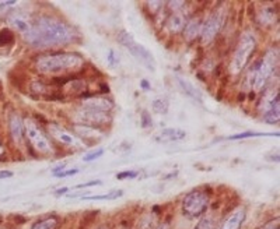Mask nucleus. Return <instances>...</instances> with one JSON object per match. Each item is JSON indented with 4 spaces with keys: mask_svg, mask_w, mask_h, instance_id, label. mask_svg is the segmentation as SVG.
I'll list each match as a JSON object with an SVG mask.
<instances>
[{
    "mask_svg": "<svg viewBox=\"0 0 280 229\" xmlns=\"http://www.w3.org/2000/svg\"><path fill=\"white\" fill-rule=\"evenodd\" d=\"M27 44L35 48H49L72 44L77 34L63 20H58L49 15H41L31 22V28L22 35Z\"/></svg>",
    "mask_w": 280,
    "mask_h": 229,
    "instance_id": "1",
    "label": "nucleus"
},
{
    "mask_svg": "<svg viewBox=\"0 0 280 229\" xmlns=\"http://www.w3.org/2000/svg\"><path fill=\"white\" fill-rule=\"evenodd\" d=\"M84 65V59L79 53L58 52L39 55L35 59V69L42 74H59L77 70Z\"/></svg>",
    "mask_w": 280,
    "mask_h": 229,
    "instance_id": "2",
    "label": "nucleus"
},
{
    "mask_svg": "<svg viewBox=\"0 0 280 229\" xmlns=\"http://www.w3.org/2000/svg\"><path fill=\"white\" fill-rule=\"evenodd\" d=\"M276 63H278V55L276 53L273 55L272 52L268 53L262 60L257 62L248 74V84L251 88H254L255 91L265 88L275 72Z\"/></svg>",
    "mask_w": 280,
    "mask_h": 229,
    "instance_id": "3",
    "label": "nucleus"
},
{
    "mask_svg": "<svg viewBox=\"0 0 280 229\" xmlns=\"http://www.w3.org/2000/svg\"><path fill=\"white\" fill-rule=\"evenodd\" d=\"M111 108H112V104L108 99H104V98H96V99L86 101L81 108L83 122L91 126L104 125L110 120Z\"/></svg>",
    "mask_w": 280,
    "mask_h": 229,
    "instance_id": "4",
    "label": "nucleus"
},
{
    "mask_svg": "<svg viewBox=\"0 0 280 229\" xmlns=\"http://www.w3.org/2000/svg\"><path fill=\"white\" fill-rule=\"evenodd\" d=\"M118 42L122 45L124 48H126L133 58L138 60V62H140L146 69L154 72L155 59L154 56H153V53L150 52L146 46H143V45L139 44V42H136L135 38H133L129 32L121 31L118 34Z\"/></svg>",
    "mask_w": 280,
    "mask_h": 229,
    "instance_id": "5",
    "label": "nucleus"
},
{
    "mask_svg": "<svg viewBox=\"0 0 280 229\" xmlns=\"http://www.w3.org/2000/svg\"><path fill=\"white\" fill-rule=\"evenodd\" d=\"M257 48V38L251 32H245L243 37L240 38V42L237 45L236 52H234V58H233V73H240L241 70L245 69L248 65L251 56L255 52Z\"/></svg>",
    "mask_w": 280,
    "mask_h": 229,
    "instance_id": "6",
    "label": "nucleus"
},
{
    "mask_svg": "<svg viewBox=\"0 0 280 229\" xmlns=\"http://www.w3.org/2000/svg\"><path fill=\"white\" fill-rule=\"evenodd\" d=\"M209 207V196L203 190H192L184 197L182 211L189 218H198L206 213Z\"/></svg>",
    "mask_w": 280,
    "mask_h": 229,
    "instance_id": "7",
    "label": "nucleus"
},
{
    "mask_svg": "<svg viewBox=\"0 0 280 229\" xmlns=\"http://www.w3.org/2000/svg\"><path fill=\"white\" fill-rule=\"evenodd\" d=\"M24 133L31 143V146L37 150L41 154H52L51 141L41 130V127L32 120V119H25L24 120Z\"/></svg>",
    "mask_w": 280,
    "mask_h": 229,
    "instance_id": "8",
    "label": "nucleus"
},
{
    "mask_svg": "<svg viewBox=\"0 0 280 229\" xmlns=\"http://www.w3.org/2000/svg\"><path fill=\"white\" fill-rule=\"evenodd\" d=\"M223 24H224V13L223 10H216L212 14L207 17V20L202 24V30H200V38H202V42H210L213 39L220 30L223 28Z\"/></svg>",
    "mask_w": 280,
    "mask_h": 229,
    "instance_id": "9",
    "label": "nucleus"
},
{
    "mask_svg": "<svg viewBox=\"0 0 280 229\" xmlns=\"http://www.w3.org/2000/svg\"><path fill=\"white\" fill-rule=\"evenodd\" d=\"M49 133L56 139V140L65 144L67 147H79V140L74 137L73 134H70L69 132H66L63 127H60L58 125H49Z\"/></svg>",
    "mask_w": 280,
    "mask_h": 229,
    "instance_id": "10",
    "label": "nucleus"
},
{
    "mask_svg": "<svg viewBox=\"0 0 280 229\" xmlns=\"http://www.w3.org/2000/svg\"><path fill=\"white\" fill-rule=\"evenodd\" d=\"M175 80L178 82V88L181 89L188 98H191L192 101H195V102H202L203 101V95H202L200 89L198 87H195L191 81L185 80V78L179 77V76L175 77Z\"/></svg>",
    "mask_w": 280,
    "mask_h": 229,
    "instance_id": "11",
    "label": "nucleus"
},
{
    "mask_svg": "<svg viewBox=\"0 0 280 229\" xmlns=\"http://www.w3.org/2000/svg\"><path fill=\"white\" fill-rule=\"evenodd\" d=\"M244 220H245V210L243 207H238L224 220L223 225L219 229H241Z\"/></svg>",
    "mask_w": 280,
    "mask_h": 229,
    "instance_id": "12",
    "label": "nucleus"
},
{
    "mask_svg": "<svg viewBox=\"0 0 280 229\" xmlns=\"http://www.w3.org/2000/svg\"><path fill=\"white\" fill-rule=\"evenodd\" d=\"M279 92H276V95L271 98V101L264 112V120L269 125H275L279 122Z\"/></svg>",
    "mask_w": 280,
    "mask_h": 229,
    "instance_id": "13",
    "label": "nucleus"
},
{
    "mask_svg": "<svg viewBox=\"0 0 280 229\" xmlns=\"http://www.w3.org/2000/svg\"><path fill=\"white\" fill-rule=\"evenodd\" d=\"M8 126H10V134H11L13 140H14L15 143H21L25 133H24V120L20 118L18 113H13V115L10 116Z\"/></svg>",
    "mask_w": 280,
    "mask_h": 229,
    "instance_id": "14",
    "label": "nucleus"
},
{
    "mask_svg": "<svg viewBox=\"0 0 280 229\" xmlns=\"http://www.w3.org/2000/svg\"><path fill=\"white\" fill-rule=\"evenodd\" d=\"M8 21L11 24V27L15 28L17 31H20L22 35L24 34H27L31 28V21L30 20H27V17H24L21 14H13L8 17Z\"/></svg>",
    "mask_w": 280,
    "mask_h": 229,
    "instance_id": "15",
    "label": "nucleus"
},
{
    "mask_svg": "<svg viewBox=\"0 0 280 229\" xmlns=\"http://www.w3.org/2000/svg\"><path fill=\"white\" fill-rule=\"evenodd\" d=\"M186 136V132L185 130H181V129H164L160 136L155 137L157 141H179L185 139Z\"/></svg>",
    "mask_w": 280,
    "mask_h": 229,
    "instance_id": "16",
    "label": "nucleus"
},
{
    "mask_svg": "<svg viewBox=\"0 0 280 229\" xmlns=\"http://www.w3.org/2000/svg\"><path fill=\"white\" fill-rule=\"evenodd\" d=\"M200 30H202V22H200L199 18H191V20H186V22H185L184 34L189 41L200 35Z\"/></svg>",
    "mask_w": 280,
    "mask_h": 229,
    "instance_id": "17",
    "label": "nucleus"
},
{
    "mask_svg": "<svg viewBox=\"0 0 280 229\" xmlns=\"http://www.w3.org/2000/svg\"><path fill=\"white\" fill-rule=\"evenodd\" d=\"M185 15L181 14V13H175V14H172L168 18V22H167V25H168V30L171 32H179V31L184 30L185 27Z\"/></svg>",
    "mask_w": 280,
    "mask_h": 229,
    "instance_id": "18",
    "label": "nucleus"
},
{
    "mask_svg": "<svg viewBox=\"0 0 280 229\" xmlns=\"http://www.w3.org/2000/svg\"><path fill=\"white\" fill-rule=\"evenodd\" d=\"M151 108H153V111H154L155 113L165 115V113L168 112V108H170V102H168L167 98L158 96V98H155L154 101L151 102Z\"/></svg>",
    "mask_w": 280,
    "mask_h": 229,
    "instance_id": "19",
    "label": "nucleus"
},
{
    "mask_svg": "<svg viewBox=\"0 0 280 229\" xmlns=\"http://www.w3.org/2000/svg\"><path fill=\"white\" fill-rule=\"evenodd\" d=\"M58 224H59L58 220L51 217V218H45V220L35 222L31 229H56L58 228Z\"/></svg>",
    "mask_w": 280,
    "mask_h": 229,
    "instance_id": "20",
    "label": "nucleus"
},
{
    "mask_svg": "<svg viewBox=\"0 0 280 229\" xmlns=\"http://www.w3.org/2000/svg\"><path fill=\"white\" fill-rule=\"evenodd\" d=\"M262 136H279V133H255V132H244V133L230 136V140H243V139H250V137H262Z\"/></svg>",
    "mask_w": 280,
    "mask_h": 229,
    "instance_id": "21",
    "label": "nucleus"
},
{
    "mask_svg": "<svg viewBox=\"0 0 280 229\" xmlns=\"http://www.w3.org/2000/svg\"><path fill=\"white\" fill-rule=\"evenodd\" d=\"M258 20L262 24H268V22H273L275 20V13H273V10L271 7H265L262 11H261V14H259Z\"/></svg>",
    "mask_w": 280,
    "mask_h": 229,
    "instance_id": "22",
    "label": "nucleus"
},
{
    "mask_svg": "<svg viewBox=\"0 0 280 229\" xmlns=\"http://www.w3.org/2000/svg\"><path fill=\"white\" fill-rule=\"evenodd\" d=\"M104 155V148H97L94 151H90L87 154H84L83 155V161L84 162H93V161H96L98 158H101Z\"/></svg>",
    "mask_w": 280,
    "mask_h": 229,
    "instance_id": "23",
    "label": "nucleus"
},
{
    "mask_svg": "<svg viewBox=\"0 0 280 229\" xmlns=\"http://www.w3.org/2000/svg\"><path fill=\"white\" fill-rule=\"evenodd\" d=\"M119 196H122V192H111V193H108V194H101V196H89V197H84V200L118 199Z\"/></svg>",
    "mask_w": 280,
    "mask_h": 229,
    "instance_id": "24",
    "label": "nucleus"
},
{
    "mask_svg": "<svg viewBox=\"0 0 280 229\" xmlns=\"http://www.w3.org/2000/svg\"><path fill=\"white\" fill-rule=\"evenodd\" d=\"M13 34H11V31L10 30H1L0 31V46H3V45H7L8 42H13Z\"/></svg>",
    "mask_w": 280,
    "mask_h": 229,
    "instance_id": "25",
    "label": "nucleus"
},
{
    "mask_svg": "<svg viewBox=\"0 0 280 229\" xmlns=\"http://www.w3.org/2000/svg\"><path fill=\"white\" fill-rule=\"evenodd\" d=\"M195 229H213V220L212 218H202L198 225L195 227Z\"/></svg>",
    "mask_w": 280,
    "mask_h": 229,
    "instance_id": "26",
    "label": "nucleus"
},
{
    "mask_svg": "<svg viewBox=\"0 0 280 229\" xmlns=\"http://www.w3.org/2000/svg\"><path fill=\"white\" fill-rule=\"evenodd\" d=\"M107 62L110 63V66H117L119 63V56L115 53V51L110 49L107 53Z\"/></svg>",
    "mask_w": 280,
    "mask_h": 229,
    "instance_id": "27",
    "label": "nucleus"
},
{
    "mask_svg": "<svg viewBox=\"0 0 280 229\" xmlns=\"http://www.w3.org/2000/svg\"><path fill=\"white\" fill-rule=\"evenodd\" d=\"M139 175V172L136 170H125V172H121L117 175V179L119 180H124V179H135V177Z\"/></svg>",
    "mask_w": 280,
    "mask_h": 229,
    "instance_id": "28",
    "label": "nucleus"
},
{
    "mask_svg": "<svg viewBox=\"0 0 280 229\" xmlns=\"http://www.w3.org/2000/svg\"><path fill=\"white\" fill-rule=\"evenodd\" d=\"M141 126L146 129V127H151L153 126V120H151V116L148 115L147 111L141 112Z\"/></svg>",
    "mask_w": 280,
    "mask_h": 229,
    "instance_id": "29",
    "label": "nucleus"
},
{
    "mask_svg": "<svg viewBox=\"0 0 280 229\" xmlns=\"http://www.w3.org/2000/svg\"><path fill=\"white\" fill-rule=\"evenodd\" d=\"M76 173H79V169H65L59 172V173H56L55 176L56 177H67V176H73Z\"/></svg>",
    "mask_w": 280,
    "mask_h": 229,
    "instance_id": "30",
    "label": "nucleus"
},
{
    "mask_svg": "<svg viewBox=\"0 0 280 229\" xmlns=\"http://www.w3.org/2000/svg\"><path fill=\"white\" fill-rule=\"evenodd\" d=\"M17 1H14V0H7V1H0V13H3V11H6L7 10V7H10V6H14Z\"/></svg>",
    "mask_w": 280,
    "mask_h": 229,
    "instance_id": "31",
    "label": "nucleus"
},
{
    "mask_svg": "<svg viewBox=\"0 0 280 229\" xmlns=\"http://www.w3.org/2000/svg\"><path fill=\"white\" fill-rule=\"evenodd\" d=\"M97 185H101V180H91V182L83 183V185L74 186L73 189H84V187H89V186H97Z\"/></svg>",
    "mask_w": 280,
    "mask_h": 229,
    "instance_id": "32",
    "label": "nucleus"
},
{
    "mask_svg": "<svg viewBox=\"0 0 280 229\" xmlns=\"http://www.w3.org/2000/svg\"><path fill=\"white\" fill-rule=\"evenodd\" d=\"M140 87L144 89V91H150L151 89V85H150V82L147 80H141L140 81Z\"/></svg>",
    "mask_w": 280,
    "mask_h": 229,
    "instance_id": "33",
    "label": "nucleus"
},
{
    "mask_svg": "<svg viewBox=\"0 0 280 229\" xmlns=\"http://www.w3.org/2000/svg\"><path fill=\"white\" fill-rule=\"evenodd\" d=\"M13 176V172L11 170H0V179H6V177Z\"/></svg>",
    "mask_w": 280,
    "mask_h": 229,
    "instance_id": "34",
    "label": "nucleus"
},
{
    "mask_svg": "<svg viewBox=\"0 0 280 229\" xmlns=\"http://www.w3.org/2000/svg\"><path fill=\"white\" fill-rule=\"evenodd\" d=\"M66 169V165L65 163H62V165H59V166H56L55 169H53V173L56 175V173H59V172H62V170Z\"/></svg>",
    "mask_w": 280,
    "mask_h": 229,
    "instance_id": "35",
    "label": "nucleus"
},
{
    "mask_svg": "<svg viewBox=\"0 0 280 229\" xmlns=\"http://www.w3.org/2000/svg\"><path fill=\"white\" fill-rule=\"evenodd\" d=\"M155 229H170V224H167V222H164V224H160L158 227Z\"/></svg>",
    "mask_w": 280,
    "mask_h": 229,
    "instance_id": "36",
    "label": "nucleus"
},
{
    "mask_svg": "<svg viewBox=\"0 0 280 229\" xmlns=\"http://www.w3.org/2000/svg\"><path fill=\"white\" fill-rule=\"evenodd\" d=\"M67 190H69V187H63V189H59V190L56 192V194H63V193H66Z\"/></svg>",
    "mask_w": 280,
    "mask_h": 229,
    "instance_id": "37",
    "label": "nucleus"
},
{
    "mask_svg": "<svg viewBox=\"0 0 280 229\" xmlns=\"http://www.w3.org/2000/svg\"><path fill=\"white\" fill-rule=\"evenodd\" d=\"M1 151H3V147H1V144H0V154H1Z\"/></svg>",
    "mask_w": 280,
    "mask_h": 229,
    "instance_id": "38",
    "label": "nucleus"
}]
</instances>
